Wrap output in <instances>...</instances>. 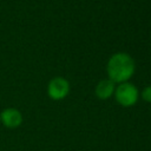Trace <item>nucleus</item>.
Returning <instances> with one entry per match:
<instances>
[{
  "instance_id": "nucleus-1",
  "label": "nucleus",
  "mask_w": 151,
  "mask_h": 151,
  "mask_svg": "<svg viewBox=\"0 0 151 151\" xmlns=\"http://www.w3.org/2000/svg\"><path fill=\"white\" fill-rule=\"evenodd\" d=\"M134 72V61L127 53H116L107 63V74L113 83H126Z\"/></svg>"
},
{
  "instance_id": "nucleus-2",
  "label": "nucleus",
  "mask_w": 151,
  "mask_h": 151,
  "mask_svg": "<svg viewBox=\"0 0 151 151\" xmlns=\"http://www.w3.org/2000/svg\"><path fill=\"white\" fill-rule=\"evenodd\" d=\"M116 100L123 106H132L138 100V90L131 83H122L114 90Z\"/></svg>"
},
{
  "instance_id": "nucleus-3",
  "label": "nucleus",
  "mask_w": 151,
  "mask_h": 151,
  "mask_svg": "<svg viewBox=\"0 0 151 151\" xmlns=\"http://www.w3.org/2000/svg\"><path fill=\"white\" fill-rule=\"evenodd\" d=\"M70 91L68 81L63 77H55L50 80L47 85V94L53 100L64 99Z\"/></svg>"
},
{
  "instance_id": "nucleus-4",
  "label": "nucleus",
  "mask_w": 151,
  "mask_h": 151,
  "mask_svg": "<svg viewBox=\"0 0 151 151\" xmlns=\"http://www.w3.org/2000/svg\"><path fill=\"white\" fill-rule=\"evenodd\" d=\"M22 113L15 107H7L0 113V124L9 130L18 129L22 124Z\"/></svg>"
},
{
  "instance_id": "nucleus-5",
  "label": "nucleus",
  "mask_w": 151,
  "mask_h": 151,
  "mask_svg": "<svg viewBox=\"0 0 151 151\" xmlns=\"http://www.w3.org/2000/svg\"><path fill=\"white\" fill-rule=\"evenodd\" d=\"M114 92V83L110 79L100 80L96 86V94L100 99H107Z\"/></svg>"
},
{
  "instance_id": "nucleus-6",
  "label": "nucleus",
  "mask_w": 151,
  "mask_h": 151,
  "mask_svg": "<svg viewBox=\"0 0 151 151\" xmlns=\"http://www.w3.org/2000/svg\"><path fill=\"white\" fill-rule=\"evenodd\" d=\"M142 97H143V99H144L145 101L151 103V86H146V87L143 90Z\"/></svg>"
}]
</instances>
